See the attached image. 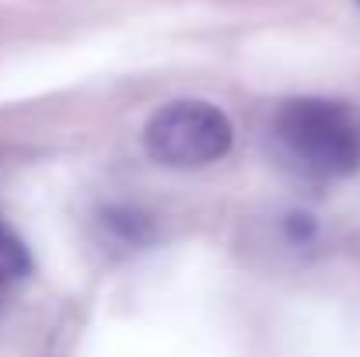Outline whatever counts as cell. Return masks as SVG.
I'll return each mask as SVG.
<instances>
[{"label":"cell","instance_id":"6da1fadb","mask_svg":"<svg viewBox=\"0 0 360 357\" xmlns=\"http://www.w3.org/2000/svg\"><path fill=\"white\" fill-rule=\"evenodd\" d=\"M273 151L301 179L329 182L360 168V119L326 99H294L273 119Z\"/></svg>","mask_w":360,"mask_h":357},{"label":"cell","instance_id":"7a4b0ae2","mask_svg":"<svg viewBox=\"0 0 360 357\" xmlns=\"http://www.w3.org/2000/svg\"><path fill=\"white\" fill-rule=\"evenodd\" d=\"M231 123L210 102H172L147 123V151L168 168H200L224 158Z\"/></svg>","mask_w":360,"mask_h":357},{"label":"cell","instance_id":"3957f363","mask_svg":"<svg viewBox=\"0 0 360 357\" xmlns=\"http://www.w3.org/2000/svg\"><path fill=\"white\" fill-rule=\"evenodd\" d=\"M28 270H32V259H28L25 242L0 221V294H4L14 280H21Z\"/></svg>","mask_w":360,"mask_h":357},{"label":"cell","instance_id":"277c9868","mask_svg":"<svg viewBox=\"0 0 360 357\" xmlns=\"http://www.w3.org/2000/svg\"><path fill=\"white\" fill-rule=\"evenodd\" d=\"M102 225L126 245H140V242L150 238V221L143 214H136V211H126V207H109L102 214Z\"/></svg>","mask_w":360,"mask_h":357}]
</instances>
